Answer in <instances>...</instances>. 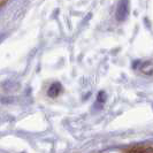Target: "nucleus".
Listing matches in <instances>:
<instances>
[{
  "instance_id": "nucleus-1",
  "label": "nucleus",
  "mask_w": 153,
  "mask_h": 153,
  "mask_svg": "<svg viewBox=\"0 0 153 153\" xmlns=\"http://www.w3.org/2000/svg\"><path fill=\"white\" fill-rule=\"evenodd\" d=\"M129 14V4L128 0H121L119 2L117 10H116V19L119 21H123L127 19V16Z\"/></svg>"
},
{
  "instance_id": "nucleus-2",
  "label": "nucleus",
  "mask_w": 153,
  "mask_h": 153,
  "mask_svg": "<svg viewBox=\"0 0 153 153\" xmlns=\"http://www.w3.org/2000/svg\"><path fill=\"white\" fill-rule=\"evenodd\" d=\"M61 84L60 83H54V84L51 85V88L48 89V96L50 97H52V98H55V97H58L60 93H61Z\"/></svg>"
},
{
  "instance_id": "nucleus-3",
  "label": "nucleus",
  "mask_w": 153,
  "mask_h": 153,
  "mask_svg": "<svg viewBox=\"0 0 153 153\" xmlns=\"http://www.w3.org/2000/svg\"><path fill=\"white\" fill-rule=\"evenodd\" d=\"M140 71H142L143 74H147V75L153 74V63L149 61L142 63V66H140Z\"/></svg>"
}]
</instances>
